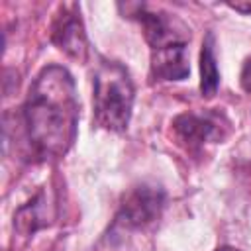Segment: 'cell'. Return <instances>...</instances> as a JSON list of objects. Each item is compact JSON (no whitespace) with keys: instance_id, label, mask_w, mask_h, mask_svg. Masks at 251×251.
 I'll return each mask as SVG.
<instances>
[{"instance_id":"1","label":"cell","mask_w":251,"mask_h":251,"mask_svg":"<svg viewBox=\"0 0 251 251\" xmlns=\"http://www.w3.org/2000/svg\"><path fill=\"white\" fill-rule=\"evenodd\" d=\"M78 98L73 75L61 65L43 67L22 106L29 153L39 161L61 159L76 139Z\"/></svg>"},{"instance_id":"2","label":"cell","mask_w":251,"mask_h":251,"mask_svg":"<svg viewBox=\"0 0 251 251\" xmlns=\"http://www.w3.org/2000/svg\"><path fill=\"white\" fill-rule=\"evenodd\" d=\"M137 22L143 27L151 51V76L155 80H184L190 75L186 47L190 33L171 14L135 6Z\"/></svg>"},{"instance_id":"3","label":"cell","mask_w":251,"mask_h":251,"mask_svg":"<svg viewBox=\"0 0 251 251\" xmlns=\"http://www.w3.org/2000/svg\"><path fill=\"white\" fill-rule=\"evenodd\" d=\"M135 88L127 69L110 59H100L94 71V120L108 131L122 133L127 129L133 112Z\"/></svg>"},{"instance_id":"4","label":"cell","mask_w":251,"mask_h":251,"mask_svg":"<svg viewBox=\"0 0 251 251\" xmlns=\"http://www.w3.org/2000/svg\"><path fill=\"white\" fill-rule=\"evenodd\" d=\"M165 200H167V194L161 186L147 184V182L137 184L124 194L118 216H116V224L127 229L145 227L161 216Z\"/></svg>"},{"instance_id":"5","label":"cell","mask_w":251,"mask_h":251,"mask_svg":"<svg viewBox=\"0 0 251 251\" xmlns=\"http://www.w3.org/2000/svg\"><path fill=\"white\" fill-rule=\"evenodd\" d=\"M51 41L69 59H75L78 63L86 61L88 39L76 4H63L59 8L51 25Z\"/></svg>"},{"instance_id":"6","label":"cell","mask_w":251,"mask_h":251,"mask_svg":"<svg viewBox=\"0 0 251 251\" xmlns=\"http://www.w3.org/2000/svg\"><path fill=\"white\" fill-rule=\"evenodd\" d=\"M226 118L218 112H184L173 122L176 137L190 149L222 139L226 135Z\"/></svg>"},{"instance_id":"7","label":"cell","mask_w":251,"mask_h":251,"mask_svg":"<svg viewBox=\"0 0 251 251\" xmlns=\"http://www.w3.org/2000/svg\"><path fill=\"white\" fill-rule=\"evenodd\" d=\"M220 86V69L216 59V39L208 31L200 49V92L204 98H212Z\"/></svg>"},{"instance_id":"8","label":"cell","mask_w":251,"mask_h":251,"mask_svg":"<svg viewBox=\"0 0 251 251\" xmlns=\"http://www.w3.org/2000/svg\"><path fill=\"white\" fill-rule=\"evenodd\" d=\"M47 218H49V214H47V200H45V194L39 192L33 200H29L22 208H18V212L14 216V227L22 235H31L39 227L47 226Z\"/></svg>"},{"instance_id":"9","label":"cell","mask_w":251,"mask_h":251,"mask_svg":"<svg viewBox=\"0 0 251 251\" xmlns=\"http://www.w3.org/2000/svg\"><path fill=\"white\" fill-rule=\"evenodd\" d=\"M241 86L245 92H251V57L243 63V69H241Z\"/></svg>"},{"instance_id":"10","label":"cell","mask_w":251,"mask_h":251,"mask_svg":"<svg viewBox=\"0 0 251 251\" xmlns=\"http://www.w3.org/2000/svg\"><path fill=\"white\" fill-rule=\"evenodd\" d=\"M216 251H239V249H235V247H229V245H224V247H218Z\"/></svg>"}]
</instances>
